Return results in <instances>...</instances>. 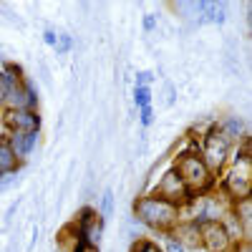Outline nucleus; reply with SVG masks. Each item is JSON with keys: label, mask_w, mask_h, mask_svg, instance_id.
Here are the masks:
<instances>
[{"label": "nucleus", "mask_w": 252, "mask_h": 252, "mask_svg": "<svg viewBox=\"0 0 252 252\" xmlns=\"http://www.w3.org/2000/svg\"><path fill=\"white\" fill-rule=\"evenodd\" d=\"M199 250L204 252H229L232 242L224 235L220 222H199Z\"/></svg>", "instance_id": "0eeeda50"}, {"label": "nucleus", "mask_w": 252, "mask_h": 252, "mask_svg": "<svg viewBox=\"0 0 252 252\" xmlns=\"http://www.w3.org/2000/svg\"><path fill=\"white\" fill-rule=\"evenodd\" d=\"M227 209H229V202L215 189L212 194L199 197V217H197V224L199 222H220Z\"/></svg>", "instance_id": "6e6552de"}, {"label": "nucleus", "mask_w": 252, "mask_h": 252, "mask_svg": "<svg viewBox=\"0 0 252 252\" xmlns=\"http://www.w3.org/2000/svg\"><path fill=\"white\" fill-rule=\"evenodd\" d=\"M131 215L141 227L152 229V232H159V235L172 232L174 224L179 222V209L174 204H169L166 199L152 194V192H141L134 199Z\"/></svg>", "instance_id": "f257e3e1"}, {"label": "nucleus", "mask_w": 252, "mask_h": 252, "mask_svg": "<svg viewBox=\"0 0 252 252\" xmlns=\"http://www.w3.org/2000/svg\"><path fill=\"white\" fill-rule=\"evenodd\" d=\"M43 43H46V46H51V48H56V46H58V33H56L53 28L43 31Z\"/></svg>", "instance_id": "bb28decb"}, {"label": "nucleus", "mask_w": 252, "mask_h": 252, "mask_svg": "<svg viewBox=\"0 0 252 252\" xmlns=\"http://www.w3.org/2000/svg\"><path fill=\"white\" fill-rule=\"evenodd\" d=\"M0 124L5 126V131H23V134H33L40 131V119L38 111L31 109H10V111H0Z\"/></svg>", "instance_id": "423d86ee"}, {"label": "nucleus", "mask_w": 252, "mask_h": 252, "mask_svg": "<svg viewBox=\"0 0 252 252\" xmlns=\"http://www.w3.org/2000/svg\"><path fill=\"white\" fill-rule=\"evenodd\" d=\"M3 71L13 78V81H23L26 78V71H23V66H18V63H3Z\"/></svg>", "instance_id": "4be33fe9"}, {"label": "nucleus", "mask_w": 252, "mask_h": 252, "mask_svg": "<svg viewBox=\"0 0 252 252\" xmlns=\"http://www.w3.org/2000/svg\"><path fill=\"white\" fill-rule=\"evenodd\" d=\"M114 202H116V194H114V189L106 187L103 189V194H101V202H98V217L106 222L111 215H114Z\"/></svg>", "instance_id": "f3484780"}, {"label": "nucleus", "mask_w": 252, "mask_h": 252, "mask_svg": "<svg viewBox=\"0 0 252 252\" xmlns=\"http://www.w3.org/2000/svg\"><path fill=\"white\" fill-rule=\"evenodd\" d=\"M229 209H232L235 217L245 224L247 232H252V197H242V199L232 202V204H229Z\"/></svg>", "instance_id": "dca6fc26"}, {"label": "nucleus", "mask_w": 252, "mask_h": 252, "mask_svg": "<svg viewBox=\"0 0 252 252\" xmlns=\"http://www.w3.org/2000/svg\"><path fill=\"white\" fill-rule=\"evenodd\" d=\"M139 121H141V126H152L154 124V106L139 109Z\"/></svg>", "instance_id": "b1692460"}, {"label": "nucleus", "mask_w": 252, "mask_h": 252, "mask_svg": "<svg viewBox=\"0 0 252 252\" xmlns=\"http://www.w3.org/2000/svg\"><path fill=\"white\" fill-rule=\"evenodd\" d=\"M227 20V3H204V13L199 26L204 23H212V26H222Z\"/></svg>", "instance_id": "4468645a"}, {"label": "nucleus", "mask_w": 252, "mask_h": 252, "mask_svg": "<svg viewBox=\"0 0 252 252\" xmlns=\"http://www.w3.org/2000/svg\"><path fill=\"white\" fill-rule=\"evenodd\" d=\"M161 237L166 240V245L161 247V252H187V250H184V247H182V245H179L177 240H172L169 235H161Z\"/></svg>", "instance_id": "a878e982"}, {"label": "nucleus", "mask_w": 252, "mask_h": 252, "mask_svg": "<svg viewBox=\"0 0 252 252\" xmlns=\"http://www.w3.org/2000/svg\"><path fill=\"white\" fill-rule=\"evenodd\" d=\"M71 48H73V35H68V33H58V46H56V53H58V56H66Z\"/></svg>", "instance_id": "412c9836"}, {"label": "nucleus", "mask_w": 252, "mask_h": 252, "mask_svg": "<svg viewBox=\"0 0 252 252\" xmlns=\"http://www.w3.org/2000/svg\"><path fill=\"white\" fill-rule=\"evenodd\" d=\"M15 83H20V81H13L3 68H0V106H3V101H5V96H8V91L15 86Z\"/></svg>", "instance_id": "aec40b11"}, {"label": "nucleus", "mask_w": 252, "mask_h": 252, "mask_svg": "<svg viewBox=\"0 0 252 252\" xmlns=\"http://www.w3.org/2000/svg\"><path fill=\"white\" fill-rule=\"evenodd\" d=\"M5 139L10 144V149L15 152V157L20 161H28L31 154L35 152V146L40 141V131H33V134H23V131H5Z\"/></svg>", "instance_id": "1a4fd4ad"}, {"label": "nucleus", "mask_w": 252, "mask_h": 252, "mask_svg": "<svg viewBox=\"0 0 252 252\" xmlns=\"http://www.w3.org/2000/svg\"><path fill=\"white\" fill-rule=\"evenodd\" d=\"M103 227H106V222H103L101 217H96L91 224H86L81 229V240L86 242V245H91V247H98L101 245V240H103Z\"/></svg>", "instance_id": "2eb2a0df"}, {"label": "nucleus", "mask_w": 252, "mask_h": 252, "mask_svg": "<svg viewBox=\"0 0 252 252\" xmlns=\"http://www.w3.org/2000/svg\"><path fill=\"white\" fill-rule=\"evenodd\" d=\"M20 166H23V161L15 157V152L10 149V144L3 134L0 136V172H3L5 177H13V174L20 172Z\"/></svg>", "instance_id": "ddd939ff"}, {"label": "nucleus", "mask_w": 252, "mask_h": 252, "mask_svg": "<svg viewBox=\"0 0 252 252\" xmlns=\"http://www.w3.org/2000/svg\"><path fill=\"white\" fill-rule=\"evenodd\" d=\"M232 149L235 146L229 144L227 136L217 129V124L199 139V157L215 177H220L224 172V166L229 164V157H232Z\"/></svg>", "instance_id": "20e7f679"}, {"label": "nucleus", "mask_w": 252, "mask_h": 252, "mask_svg": "<svg viewBox=\"0 0 252 252\" xmlns=\"http://www.w3.org/2000/svg\"><path fill=\"white\" fill-rule=\"evenodd\" d=\"M172 240H177L187 252L192 250H199V227L197 222H177L172 232H166Z\"/></svg>", "instance_id": "9d476101"}, {"label": "nucleus", "mask_w": 252, "mask_h": 252, "mask_svg": "<svg viewBox=\"0 0 252 252\" xmlns=\"http://www.w3.org/2000/svg\"><path fill=\"white\" fill-rule=\"evenodd\" d=\"M3 179H5V174H3V172H0V187H3Z\"/></svg>", "instance_id": "c85d7f7f"}, {"label": "nucleus", "mask_w": 252, "mask_h": 252, "mask_svg": "<svg viewBox=\"0 0 252 252\" xmlns=\"http://www.w3.org/2000/svg\"><path fill=\"white\" fill-rule=\"evenodd\" d=\"M217 192L229 204L242 197H252V157H245L237 152L229 157V164L224 166V172L217 179Z\"/></svg>", "instance_id": "f03ea898"}, {"label": "nucleus", "mask_w": 252, "mask_h": 252, "mask_svg": "<svg viewBox=\"0 0 252 252\" xmlns=\"http://www.w3.org/2000/svg\"><path fill=\"white\" fill-rule=\"evenodd\" d=\"M131 101H134L136 111L144 109V106H152V89H149V86H134V91H131Z\"/></svg>", "instance_id": "a211bd4d"}, {"label": "nucleus", "mask_w": 252, "mask_h": 252, "mask_svg": "<svg viewBox=\"0 0 252 252\" xmlns=\"http://www.w3.org/2000/svg\"><path fill=\"white\" fill-rule=\"evenodd\" d=\"M174 172L182 177V182L187 184L189 194L192 197H204L212 194L217 189V177L207 169V164L202 161L199 154H177L172 159Z\"/></svg>", "instance_id": "7ed1b4c3"}, {"label": "nucleus", "mask_w": 252, "mask_h": 252, "mask_svg": "<svg viewBox=\"0 0 252 252\" xmlns=\"http://www.w3.org/2000/svg\"><path fill=\"white\" fill-rule=\"evenodd\" d=\"M141 28H144V33H154V31L159 28V18H157V13H144V18H141Z\"/></svg>", "instance_id": "5701e85b"}, {"label": "nucleus", "mask_w": 252, "mask_h": 252, "mask_svg": "<svg viewBox=\"0 0 252 252\" xmlns=\"http://www.w3.org/2000/svg\"><path fill=\"white\" fill-rule=\"evenodd\" d=\"M129 252H161V247L154 240H149V237H139V240L131 242Z\"/></svg>", "instance_id": "6ab92c4d"}, {"label": "nucleus", "mask_w": 252, "mask_h": 252, "mask_svg": "<svg viewBox=\"0 0 252 252\" xmlns=\"http://www.w3.org/2000/svg\"><path fill=\"white\" fill-rule=\"evenodd\" d=\"M217 129L227 136V141L232 144V146L240 144L247 136V126H245L242 116H237V114H227L222 121H217Z\"/></svg>", "instance_id": "9b49d317"}, {"label": "nucleus", "mask_w": 252, "mask_h": 252, "mask_svg": "<svg viewBox=\"0 0 252 252\" xmlns=\"http://www.w3.org/2000/svg\"><path fill=\"white\" fill-rule=\"evenodd\" d=\"M229 252H252V242L250 240H242V242L232 245V250H229Z\"/></svg>", "instance_id": "cd10ccee"}, {"label": "nucleus", "mask_w": 252, "mask_h": 252, "mask_svg": "<svg viewBox=\"0 0 252 252\" xmlns=\"http://www.w3.org/2000/svg\"><path fill=\"white\" fill-rule=\"evenodd\" d=\"M152 81H157V76H154L152 71H139V73H136V83H134V86H149Z\"/></svg>", "instance_id": "393cba45"}, {"label": "nucleus", "mask_w": 252, "mask_h": 252, "mask_svg": "<svg viewBox=\"0 0 252 252\" xmlns=\"http://www.w3.org/2000/svg\"><path fill=\"white\" fill-rule=\"evenodd\" d=\"M220 227L224 229V235L229 237V242L232 245H237V242H242V240H250V232L245 229V224L235 217V212L232 209H227V212L222 215V220H220Z\"/></svg>", "instance_id": "f8f14e48"}, {"label": "nucleus", "mask_w": 252, "mask_h": 252, "mask_svg": "<svg viewBox=\"0 0 252 252\" xmlns=\"http://www.w3.org/2000/svg\"><path fill=\"white\" fill-rule=\"evenodd\" d=\"M146 192H152V194L166 199L169 204H174L177 209L184 207L187 202H192V199H194L192 194H189L187 184L182 182V177L174 172V166H172V164L161 172V177H157V184H154L152 189H146Z\"/></svg>", "instance_id": "39448f33"}]
</instances>
